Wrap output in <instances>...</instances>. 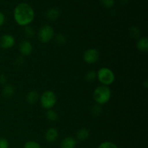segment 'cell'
Listing matches in <instances>:
<instances>
[{
	"mask_svg": "<svg viewBox=\"0 0 148 148\" xmlns=\"http://www.w3.org/2000/svg\"><path fill=\"white\" fill-rule=\"evenodd\" d=\"M13 18L17 25L23 27L30 25L35 19V11L27 3H19L13 10Z\"/></svg>",
	"mask_w": 148,
	"mask_h": 148,
	"instance_id": "6da1fadb",
	"label": "cell"
},
{
	"mask_svg": "<svg viewBox=\"0 0 148 148\" xmlns=\"http://www.w3.org/2000/svg\"><path fill=\"white\" fill-rule=\"evenodd\" d=\"M92 97L95 103L103 106L108 103L111 98V90L108 86L99 85L95 88Z\"/></svg>",
	"mask_w": 148,
	"mask_h": 148,
	"instance_id": "7a4b0ae2",
	"label": "cell"
},
{
	"mask_svg": "<svg viewBox=\"0 0 148 148\" xmlns=\"http://www.w3.org/2000/svg\"><path fill=\"white\" fill-rule=\"evenodd\" d=\"M39 102L43 109H52L57 103V95L53 90H46L40 95Z\"/></svg>",
	"mask_w": 148,
	"mask_h": 148,
	"instance_id": "3957f363",
	"label": "cell"
},
{
	"mask_svg": "<svg viewBox=\"0 0 148 148\" xmlns=\"http://www.w3.org/2000/svg\"><path fill=\"white\" fill-rule=\"evenodd\" d=\"M97 79L102 85L109 86L112 85L116 79L114 71L108 67H101L97 72Z\"/></svg>",
	"mask_w": 148,
	"mask_h": 148,
	"instance_id": "277c9868",
	"label": "cell"
},
{
	"mask_svg": "<svg viewBox=\"0 0 148 148\" xmlns=\"http://www.w3.org/2000/svg\"><path fill=\"white\" fill-rule=\"evenodd\" d=\"M37 36L39 41L42 43H48L54 38V29L50 25H43L39 28Z\"/></svg>",
	"mask_w": 148,
	"mask_h": 148,
	"instance_id": "5b68a950",
	"label": "cell"
},
{
	"mask_svg": "<svg viewBox=\"0 0 148 148\" xmlns=\"http://www.w3.org/2000/svg\"><path fill=\"white\" fill-rule=\"evenodd\" d=\"M100 57L98 51L94 48H90L85 51L82 56L83 61L88 64H93L96 63Z\"/></svg>",
	"mask_w": 148,
	"mask_h": 148,
	"instance_id": "8992f818",
	"label": "cell"
},
{
	"mask_svg": "<svg viewBox=\"0 0 148 148\" xmlns=\"http://www.w3.org/2000/svg\"><path fill=\"white\" fill-rule=\"evenodd\" d=\"M15 45V38L9 33H5L0 37V48L2 49H10Z\"/></svg>",
	"mask_w": 148,
	"mask_h": 148,
	"instance_id": "52a82bcc",
	"label": "cell"
},
{
	"mask_svg": "<svg viewBox=\"0 0 148 148\" xmlns=\"http://www.w3.org/2000/svg\"><path fill=\"white\" fill-rule=\"evenodd\" d=\"M19 52L22 56H28L33 51V46L29 40H23L19 43Z\"/></svg>",
	"mask_w": 148,
	"mask_h": 148,
	"instance_id": "ba28073f",
	"label": "cell"
},
{
	"mask_svg": "<svg viewBox=\"0 0 148 148\" xmlns=\"http://www.w3.org/2000/svg\"><path fill=\"white\" fill-rule=\"evenodd\" d=\"M59 131L54 127H50L45 132V140L49 143H53L59 138Z\"/></svg>",
	"mask_w": 148,
	"mask_h": 148,
	"instance_id": "9c48e42d",
	"label": "cell"
},
{
	"mask_svg": "<svg viewBox=\"0 0 148 148\" xmlns=\"http://www.w3.org/2000/svg\"><path fill=\"white\" fill-rule=\"evenodd\" d=\"M15 93V90L12 84H6L1 89V95L6 99H10Z\"/></svg>",
	"mask_w": 148,
	"mask_h": 148,
	"instance_id": "30bf717a",
	"label": "cell"
},
{
	"mask_svg": "<svg viewBox=\"0 0 148 148\" xmlns=\"http://www.w3.org/2000/svg\"><path fill=\"white\" fill-rule=\"evenodd\" d=\"M40 94L36 90H30L27 93L25 97L26 102L29 105H35L39 101Z\"/></svg>",
	"mask_w": 148,
	"mask_h": 148,
	"instance_id": "8fae6325",
	"label": "cell"
},
{
	"mask_svg": "<svg viewBox=\"0 0 148 148\" xmlns=\"http://www.w3.org/2000/svg\"><path fill=\"white\" fill-rule=\"evenodd\" d=\"M77 140L72 136H67L62 140L60 143V148H75Z\"/></svg>",
	"mask_w": 148,
	"mask_h": 148,
	"instance_id": "7c38bea8",
	"label": "cell"
},
{
	"mask_svg": "<svg viewBox=\"0 0 148 148\" xmlns=\"http://www.w3.org/2000/svg\"><path fill=\"white\" fill-rule=\"evenodd\" d=\"M137 49L142 53H147L148 51V39L147 37H141L137 40L136 43Z\"/></svg>",
	"mask_w": 148,
	"mask_h": 148,
	"instance_id": "4fadbf2b",
	"label": "cell"
},
{
	"mask_svg": "<svg viewBox=\"0 0 148 148\" xmlns=\"http://www.w3.org/2000/svg\"><path fill=\"white\" fill-rule=\"evenodd\" d=\"M60 10L56 7H51L49 9L46 13V18L50 21H54L56 20L60 16Z\"/></svg>",
	"mask_w": 148,
	"mask_h": 148,
	"instance_id": "5bb4252c",
	"label": "cell"
},
{
	"mask_svg": "<svg viewBox=\"0 0 148 148\" xmlns=\"http://www.w3.org/2000/svg\"><path fill=\"white\" fill-rule=\"evenodd\" d=\"M90 137V131L86 128H82L77 132L76 138L79 141H85Z\"/></svg>",
	"mask_w": 148,
	"mask_h": 148,
	"instance_id": "9a60e30c",
	"label": "cell"
},
{
	"mask_svg": "<svg viewBox=\"0 0 148 148\" xmlns=\"http://www.w3.org/2000/svg\"><path fill=\"white\" fill-rule=\"evenodd\" d=\"M46 116L48 121H51V122H55L59 119V116H58L57 112L53 109L47 110L46 113Z\"/></svg>",
	"mask_w": 148,
	"mask_h": 148,
	"instance_id": "2e32d148",
	"label": "cell"
},
{
	"mask_svg": "<svg viewBox=\"0 0 148 148\" xmlns=\"http://www.w3.org/2000/svg\"><path fill=\"white\" fill-rule=\"evenodd\" d=\"M23 33H24L25 36L27 38H33L35 37V36L36 34L34 28L30 25H27L24 27V28H23Z\"/></svg>",
	"mask_w": 148,
	"mask_h": 148,
	"instance_id": "e0dca14e",
	"label": "cell"
},
{
	"mask_svg": "<svg viewBox=\"0 0 148 148\" xmlns=\"http://www.w3.org/2000/svg\"><path fill=\"white\" fill-rule=\"evenodd\" d=\"M140 33H141V30L140 27L137 26H132L129 29V34L133 38H138L139 36H140Z\"/></svg>",
	"mask_w": 148,
	"mask_h": 148,
	"instance_id": "ac0fdd59",
	"label": "cell"
},
{
	"mask_svg": "<svg viewBox=\"0 0 148 148\" xmlns=\"http://www.w3.org/2000/svg\"><path fill=\"white\" fill-rule=\"evenodd\" d=\"M102 106H100L97 103L92 106V108H90V114L94 117L99 116L101 114V113H102Z\"/></svg>",
	"mask_w": 148,
	"mask_h": 148,
	"instance_id": "d6986e66",
	"label": "cell"
},
{
	"mask_svg": "<svg viewBox=\"0 0 148 148\" xmlns=\"http://www.w3.org/2000/svg\"><path fill=\"white\" fill-rule=\"evenodd\" d=\"M85 79L87 82H92L97 79V72L94 70H89L85 73Z\"/></svg>",
	"mask_w": 148,
	"mask_h": 148,
	"instance_id": "ffe728a7",
	"label": "cell"
},
{
	"mask_svg": "<svg viewBox=\"0 0 148 148\" xmlns=\"http://www.w3.org/2000/svg\"><path fill=\"white\" fill-rule=\"evenodd\" d=\"M54 40L58 45H62L65 44L66 43V37L62 33H58V34H55L54 36Z\"/></svg>",
	"mask_w": 148,
	"mask_h": 148,
	"instance_id": "44dd1931",
	"label": "cell"
},
{
	"mask_svg": "<svg viewBox=\"0 0 148 148\" xmlns=\"http://www.w3.org/2000/svg\"><path fill=\"white\" fill-rule=\"evenodd\" d=\"M23 148H41V146L35 140H29L25 143Z\"/></svg>",
	"mask_w": 148,
	"mask_h": 148,
	"instance_id": "7402d4cb",
	"label": "cell"
},
{
	"mask_svg": "<svg viewBox=\"0 0 148 148\" xmlns=\"http://www.w3.org/2000/svg\"><path fill=\"white\" fill-rule=\"evenodd\" d=\"M98 148H119L114 143L111 141H104L98 145Z\"/></svg>",
	"mask_w": 148,
	"mask_h": 148,
	"instance_id": "603a6c76",
	"label": "cell"
},
{
	"mask_svg": "<svg viewBox=\"0 0 148 148\" xmlns=\"http://www.w3.org/2000/svg\"><path fill=\"white\" fill-rule=\"evenodd\" d=\"M101 2L107 9L112 8L115 5V0H101Z\"/></svg>",
	"mask_w": 148,
	"mask_h": 148,
	"instance_id": "cb8c5ba5",
	"label": "cell"
},
{
	"mask_svg": "<svg viewBox=\"0 0 148 148\" xmlns=\"http://www.w3.org/2000/svg\"><path fill=\"white\" fill-rule=\"evenodd\" d=\"M10 147V143L6 138L0 137V148H9Z\"/></svg>",
	"mask_w": 148,
	"mask_h": 148,
	"instance_id": "d4e9b609",
	"label": "cell"
},
{
	"mask_svg": "<svg viewBox=\"0 0 148 148\" xmlns=\"http://www.w3.org/2000/svg\"><path fill=\"white\" fill-rule=\"evenodd\" d=\"M24 63V59L22 56H18L17 58H16L15 60H14V65H15L17 67H19V66H21Z\"/></svg>",
	"mask_w": 148,
	"mask_h": 148,
	"instance_id": "484cf974",
	"label": "cell"
},
{
	"mask_svg": "<svg viewBox=\"0 0 148 148\" xmlns=\"http://www.w3.org/2000/svg\"><path fill=\"white\" fill-rule=\"evenodd\" d=\"M7 77L5 76V75H4V74H1V75H0V85L4 86V85L7 84Z\"/></svg>",
	"mask_w": 148,
	"mask_h": 148,
	"instance_id": "4316f807",
	"label": "cell"
},
{
	"mask_svg": "<svg viewBox=\"0 0 148 148\" xmlns=\"http://www.w3.org/2000/svg\"><path fill=\"white\" fill-rule=\"evenodd\" d=\"M6 21V17L5 14L2 12L0 11V27L3 26L5 23Z\"/></svg>",
	"mask_w": 148,
	"mask_h": 148,
	"instance_id": "83f0119b",
	"label": "cell"
},
{
	"mask_svg": "<svg viewBox=\"0 0 148 148\" xmlns=\"http://www.w3.org/2000/svg\"><path fill=\"white\" fill-rule=\"evenodd\" d=\"M143 85H144L145 88L146 89H147V86H148V82H147V80H145V81L144 82H143Z\"/></svg>",
	"mask_w": 148,
	"mask_h": 148,
	"instance_id": "f1b7e54d",
	"label": "cell"
}]
</instances>
